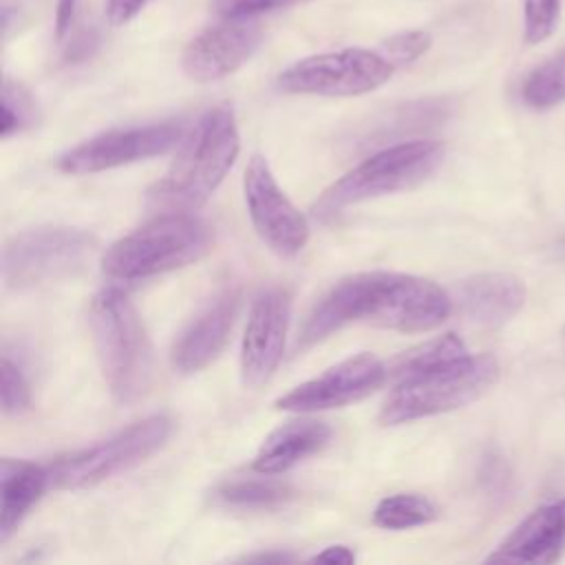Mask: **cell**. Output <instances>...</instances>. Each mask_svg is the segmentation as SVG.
<instances>
[{
  "mask_svg": "<svg viewBox=\"0 0 565 565\" xmlns=\"http://www.w3.org/2000/svg\"><path fill=\"white\" fill-rule=\"evenodd\" d=\"M245 561H260V563H267V561H276V563H282V561H291V556L287 554H254V556H245Z\"/></svg>",
  "mask_w": 565,
  "mask_h": 565,
  "instance_id": "d6a6232c",
  "label": "cell"
},
{
  "mask_svg": "<svg viewBox=\"0 0 565 565\" xmlns=\"http://www.w3.org/2000/svg\"><path fill=\"white\" fill-rule=\"evenodd\" d=\"M181 139L183 126L179 121L117 128L71 148L57 159V166L66 174L104 172L166 154L168 150L179 146Z\"/></svg>",
  "mask_w": 565,
  "mask_h": 565,
  "instance_id": "8fae6325",
  "label": "cell"
},
{
  "mask_svg": "<svg viewBox=\"0 0 565 565\" xmlns=\"http://www.w3.org/2000/svg\"><path fill=\"white\" fill-rule=\"evenodd\" d=\"M313 563H353L355 561V554L347 547V545H331V547H324L322 552H318L313 558Z\"/></svg>",
  "mask_w": 565,
  "mask_h": 565,
  "instance_id": "1f68e13d",
  "label": "cell"
},
{
  "mask_svg": "<svg viewBox=\"0 0 565 565\" xmlns=\"http://www.w3.org/2000/svg\"><path fill=\"white\" fill-rule=\"evenodd\" d=\"M49 486V470L24 459L4 457L0 463V543L18 530L26 512Z\"/></svg>",
  "mask_w": 565,
  "mask_h": 565,
  "instance_id": "d6986e66",
  "label": "cell"
},
{
  "mask_svg": "<svg viewBox=\"0 0 565 565\" xmlns=\"http://www.w3.org/2000/svg\"><path fill=\"white\" fill-rule=\"evenodd\" d=\"M90 331L102 375L117 404L139 402L152 384V344L132 300L117 287L90 302Z\"/></svg>",
  "mask_w": 565,
  "mask_h": 565,
  "instance_id": "3957f363",
  "label": "cell"
},
{
  "mask_svg": "<svg viewBox=\"0 0 565 565\" xmlns=\"http://www.w3.org/2000/svg\"><path fill=\"white\" fill-rule=\"evenodd\" d=\"M263 38L254 18H223L221 24L199 31L183 49L181 68L199 84L216 82L238 71Z\"/></svg>",
  "mask_w": 565,
  "mask_h": 565,
  "instance_id": "4fadbf2b",
  "label": "cell"
},
{
  "mask_svg": "<svg viewBox=\"0 0 565 565\" xmlns=\"http://www.w3.org/2000/svg\"><path fill=\"white\" fill-rule=\"evenodd\" d=\"M386 366L371 353L338 362L324 373L298 384L276 399V408L291 413H318L364 399L386 380Z\"/></svg>",
  "mask_w": 565,
  "mask_h": 565,
  "instance_id": "7c38bea8",
  "label": "cell"
},
{
  "mask_svg": "<svg viewBox=\"0 0 565 565\" xmlns=\"http://www.w3.org/2000/svg\"><path fill=\"white\" fill-rule=\"evenodd\" d=\"M331 439V428L318 419H291L271 430L256 457L254 470L260 475H280L320 452Z\"/></svg>",
  "mask_w": 565,
  "mask_h": 565,
  "instance_id": "ac0fdd59",
  "label": "cell"
},
{
  "mask_svg": "<svg viewBox=\"0 0 565 565\" xmlns=\"http://www.w3.org/2000/svg\"><path fill=\"white\" fill-rule=\"evenodd\" d=\"M97 49V35L95 31H79L71 35L66 49H64V60L66 62H82L86 60L93 51Z\"/></svg>",
  "mask_w": 565,
  "mask_h": 565,
  "instance_id": "f546056e",
  "label": "cell"
},
{
  "mask_svg": "<svg viewBox=\"0 0 565 565\" xmlns=\"http://www.w3.org/2000/svg\"><path fill=\"white\" fill-rule=\"evenodd\" d=\"M172 422L166 415H150L102 444L86 450L55 459L49 470V486L60 490H75L97 486L119 472H126L152 452H157L170 437Z\"/></svg>",
  "mask_w": 565,
  "mask_h": 565,
  "instance_id": "ba28073f",
  "label": "cell"
},
{
  "mask_svg": "<svg viewBox=\"0 0 565 565\" xmlns=\"http://www.w3.org/2000/svg\"><path fill=\"white\" fill-rule=\"evenodd\" d=\"M437 519V508L430 499L415 492L384 497L373 510V523L384 530H411Z\"/></svg>",
  "mask_w": 565,
  "mask_h": 565,
  "instance_id": "44dd1931",
  "label": "cell"
},
{
  "mask_svg": "<svg viewBox=\"0 0 565 565\" xmlns=\"http://www.w3.org/2000/svg\"><path fill=\"white\" fill-rule=\"evenodd\" d=\"M214 245L212 227L188 212H168L115 241L102 269L117 280H139L201 260Z\"/></svg>",
  "mask_w": 565,
  "mask_h": 565,
  "instance_id": "277c9868",
  "label": "cell"
},
{
  "mask_svg": "<svg viewBox=\"0 0 565 565\" xmlns=\"http://www.w3.org/2000/svg\"><path fill=\"white\" fill-rule=\"evenodd\" d=\"M97 252V238L79 227L46 225L15 234L2 252V278L11 289H33L75 278Z\"/></svg>",
  "mask_w": 565,
  "mask_h": 565,
  "instance_id": "52a82bcc",
  "label": "cell"
},
{
  "mask_svg": "<svg viewBox=\"0 0 565 565\" xmlns=\"http://www.w3.org/2000/svg\"><path fill=\"white\" fill-rule=\"evenodd\" d=\"M77 13V0H57L55 4V38L62 42L71 35V29L75 24Z\"/></svg>",
  "mask_w": 565,
  "mask_h": 565,
  "instance_id": "4dcf8cb0",
  "label": "cell"
},
{
  "mask_svg": "<svg viewBox=\"0 0 565 565\" xmlns=\"http://www.w3.org/2000/svg\"><path fill=\"white\" fill-rule=\"evenodd\" d=\"M441 159L444 146L433 139L388 146L331 183L318 199L316 212L320 216H333L349 205L411 190L426 181L439 168Z\"/></svg>",
  "mask_w": 565,
  "mask_h": 565,
  "instance_id": "8992f818",
  "label": "cell"
},
{
  "mask_svg": "<svg viewBox=\"0 0 565 565\" xmlns=\"http://www.w3.org/2000/svg\"><path fill=\"white\" fill-rule=\"evenodd\" d=\"M561 0H525L523 2V24L525 42L539 44L547 40L558 22Z\"/></svg>",
  "mask_w": 565,
  "mask_h": 565,
  "instance_id": "d4e9b609",
  "label": "cell"
},
{
  "mask_svg": "<svg viewBox=\"0 0 565 565\" xmlns=\"http://www.w3.org/2000/svg\"><path fill=\"white\" fill-rule=\"evenodd\" d=\"M457 300L466 318L483 327L512 320L525 302V285L514 274L486 271L459 282Z\"/></svg>",
  "mask_w": 565,
  "mask_h": 565,
  "instance_id": "e0dca14e",
  "label": "cell"
},
{
  "mask_svg": "<svg viewBox=\"0 0 565 565\" xmlns=\"http://www.w3.org/2000/svg\"><path fill=\"white\" fill-rule=\"evenodd\" d=\"M0 393H2V411L4 415H20L31 404V388L20 371L7 355L0 362Z\"/></svg>",
  "mask_w": 565,
  "mask_h": 565,
  "instance_id": "484cf974",
  "label": "cell"
},
{
  "mask_svg": "<svg viewBox=\"0 0 565 565\" xmlns=\"http://www.w3.org/2000/svg\"><path fill=\"white\" fill-rule=\"evenodd\" d=\"M309 0H210V7L221 18H256L267 11L302 4Z\"/></svg>",
  "mask_w": 565,
  "mask_h": 565,
  "instance_id": "83f0119b",
  "label": "cell"
},
{
  "mask_svg": "<svg viewBox=\"0 0 565 565\" xmlns=\"http://www.w3.org/2000/svg\"><path fill=\"white\" fill-rule=\"evenodd\" d=\"M216 497L230 508L271 510V508L285 505L289 499H294V488L289 483L269 479V475H267L260 479L227 481L216 490Z\"/></svg>",
  "mask_w": 565,
  "mask_h": 565,
  "instance_id": "ffe728a7",
  "label": "cell"
},
{
  "mask_svg": "<svg viewBox=\"0 0 565 565\" xmlns=\"http://www.w3.org/2000/svg\"><path fill=\"white\" fill-rule=\"evenodd\" d=\"M40 119L38 104L33 95L18 82L4 79L2 84V137L22 132L35 126Z\"/></svg>",
  "mask_w": 565,
  "mask_h": 565,
  "instance_id": "cb8c5ba5",
  "label": "cell"
},
{
  "mask_svg": "<svg viewBox=\"0 0 565 565\" xmlns=\"http://www.w3.org/2000/svg\"><path fill=\"white\" fill-rule=\"evenodd\" d=\"M430 44H433V40L426 31H402V33H395L388 40H384L382 49H384V55L395 66H404V64H413L415 60H419L430 49Z\"/></svg>",
  "mask_w": 565,
  "mask_h": 565,
  "instance_id": "4316f807",
  "label": "cell"
},
{
  "mask_svg": "<svg viewBox=\"0 0 565 565\" xmlns=\"http://www.w3.org/2000/svg\"><path fill=\"white\" fill-rule=\"evenodd\" d=\"M241 309V291L223 289L174 340L170 351L172 369L192 375L212 364L225 349Z\"/></svg>",
  "mask_w": 565,
  "mask_h": 565,
  "instance_id": "9a60e30c",
  "label": "cell"
},
{
  "mask_svg": "<svg viewBox=\"0 0 565 565\" xmlns=\"http://www.w3.org/2000/svg\"><path fill=\"white\" fill-rule=\"evenodd\" d=\"M521 97L530 108L536 110L565 102V46L525 77Z\"/></svg>",
  "mask_w": 565,
  "mask_h": 565,
  "instance_id": "7402d4cb",
  "label": "cell"
},
{
  "mask_svg": "<svg viewBox=\"0 0 565 565\" xmlns=\"http://www.w3.org/2000/svg\"><path fill=\"white\" fill-rule=\"evenodd\" d=\"M395 64L369 49H340L302 57L278 75V88L291 95L355 97L386 84Z\"/></svg>",
  "mask_w": 565,
  "mask_h": 565,
  "instance_id": "9c48e42d",
  "label": "cell"
},
{
  "mask_svg": "<svg viewBox=\"0 0 565 565\" xmlns=\"http://www.w3.org/2000/svg\"><path fill=\"white\" fill-rule=\"evenodd\" d=\"M238 150L241 137L232 108H210L181 141V150L163 179L148 192L150 203L168 212L201 207L232 170Z\"/></svg>",
  "mask_w": 565,
  "mask_h": 565,
  "instance_id": "7a4b0ae2",
  "label": "cell"
},
{
  "mask_svg": "<svg viewBox=\"0 0 565 565\" xmlns=\"http://www.w3.org/2000/svg\"><path fill=\"white\" fill-rule=\"evenodd\" d=\"M468 349L463 344V340L455 333H444L439 338H433L419 347H413L408 351H404L395 362H393V371L397 377L419 371V369H428L435 364H444L450 360H457L461 355H466Z\"/></svg>",
  "mask_w": 565,
  "mask_h": 565,
  "instance_id": "603a6c76",
  "label": "cell"
},
{
  "mask_svg": "<svg viewBox=\"0 0 565 565\" xmlns=\"http://www.w3.org/2000/svg\"><path fill=\"white\" fill-rule=\"evenodd\" d=\"M565 550V499L530 512L488 556L490 563H554Z\"/></svg>",
  "mask_w": 565,
  "mask_h": 565,
  "instance_id": "2e32d148",
  "label": "cell"
},
{
  "mask_svg": "<svg viewBox=\"0 0 565 565\" xmlns=\"http://www.w3.org/2000/svg\"><path fill=\"white\" fill-rule=\"evenodd\" d=\"M243 192L247 214L263 243L280 256H296L309 241V221L282 192L265 157L249 159Z\"/></svg>",
  "mask_w": 565,
  "mask_h": 565,
  "instance_id": "30bf717a",
  "label": "cell"
},
{
  "mask_svg": "<svg viewBox=\"0 0 565 565\" xmlns=\"http://www.w3.org/2000/svg\"><path fill=\"white\" fill-rule=\"evenodd\" d=\"M146 4L148 0H106V18L113 26H121L137 18Z\"/></svg>",
  "mask_w": 565,
  "mask_h": 565,
  "instance_id": "f1b7e54d",
  "label": "cell"
},
{
  "mask_svg": "<svg viewBox=\"0 0 565 565\" xmlns=\"http://www.w3.org/2000/svg\"><path fill=\"white\" fill-rule=\"evenodd\" d=\"M289 320L291 294L285 287H269L254 300L241 342V375L247 386L265 384L278 369Z\"/></svg>",
  "mask_w": 565,
  "mask_h": 565,
  "instance_id": "5bb4252c",
  "label": "cell"
},
{
  "mask_svg": "<svg viewBox=\"0 0 565 565\" xmlns=\"http://www.w3.org/2000/svg\"><path fill=\"white\" fill-rule=\"evenodd\" d=\"M452 311L450 296L433 280L397 271H360L340 278L309 311L300 342L316 344L333 331L364 322L402 333L439 327Z\"/></svg>",
  "mask_w": 565,
  "mask_h": 565,
  "instance_id": "6da1fadb",
  "label": "cell"
},
{
  "mask_svg": "<svg viewBox=\"0 0 565 565\" xmlns=\"http://www.w3.org/2000/svg\"><path fill=\"white\" fill-rule=\"evenodd\" d=\"M499 380V362L466 353L457 360L419 369L399 377L380 408V424L395 426L461 408L479 399Z\"/></svg>",
  "mask_w": 565,
  "mask_h": 565,
  "instance_id": "5b68a950",
  "label": "cell"
}]
</instances>
